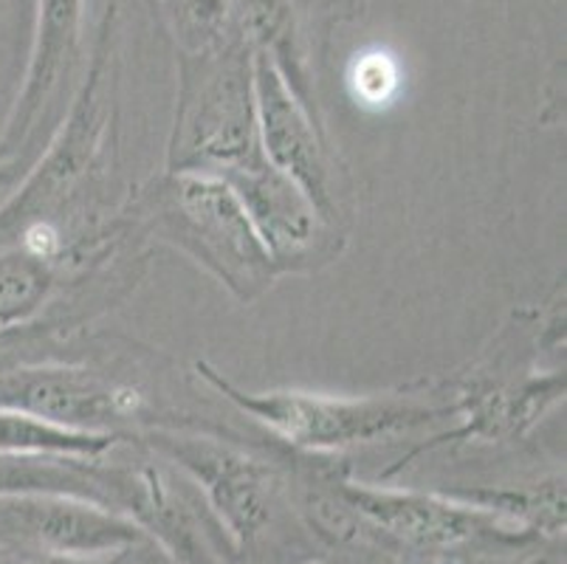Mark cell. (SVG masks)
<instances>
[{
    "instance_id": "ba28073f",
    "label": "cell",
    "mask_w": 567,
    "mask_h": 564,
    "mask_svg": "<svg viewBox=\"0 0 567 564\" xmlns=\"http://www.w3.org/2000/svg\"><path fill=\"white\" fill-rule=\"evenodd\" d=\"M339 496L386 536L421 547V551H446L468 540L488 534L497 527V516L472 505L450 503L446 496H424L410 491L368 489V485L342 483Z\"/></svg>"
},
{
    "instance_id": "7c38bea8",
    "label": "cell",
    "mask_w": 567,
    "mask_h": 564,
    "mask_svg": "<svg viewBox=\"0 0 567 564\" xmlns=\"http://www.w3.org/2000/svg\"><path fill=\"white\" fill-rule=\"evenodd\" d=\"M116 438L102 434H80L32 418L0 412V452H38L69 454V458H102L113 449Z\"/></svg>"
},
{
    "instance_id": "9c48e42d",
    "label": "cell",
    "mask_w": 567,
    "mask_h": 564,
    "mask_svg": "<svg viewBox=\"0 0 567 564\" xmlns=\"http://www.w3.org/2000/svg\"><path fill=\"white\" fill-rule=\"evenodd\" d=\"M102 458L69 454L0 452V500L29 494L74 496L131 514L136 500V474L116 465H100Z\"/></svg>"
},
{
    "instance_id": "3957f363",
    "label": "cell",
    "mask_w": 567,
    "mask_h": 564,
    "mask_svg": "<svg viewBox=\"0 0 567 564\" xmlns=\"http://www.w3.org/2000/svg\"><path fill=\"white\" fill-rule=\"evenodd\" d=\"M251 60L237 45L182 57L167 173L224 175L260 158Z\"/></svg>"
},
{
    "instance_id": "5b68a950",
    "label": "cell",
    "mask_w": 567,
    "mask_h": 564,
    "mask_svg": "<svg viewBox=\"0 0 567 564\" xmlns=\"http://www.w3.org/2000/svg\"><path fill=\"white\" fill-rule=\"evenodd\" d=\"M85 0H38L34 40L23 85L0 133V158L34 147L43 124L63 113V96L82 65Z\"/></svg>"
},
{
    "instance_id": "30bf717a",
    "label": "cell",
    "mask_w": 567,
    "mask_h": 564,
    "mask_svg": "<svg viewBox=\"0 0 567 564\" xmlns=\"http://www.w3.org/2000/svg\"><path fill=\"white\" fill-rule=\"evenodd\" d=\"M218 178H224L237 201L244 204L246 215L277 266L282 268L286 260H297L313 246L319 224H322L317 209L302 195L300 186L268 164L266 155L244 167L229 170Z\"/></svg>"
},
{
    "instance_id": "6da1fadb",
    "label": "cell",
    "mask_w": 567,
    "mask_h": 564,
    "mask_svg": "<svg viewBox=\"0 0 567 564\" xmlns=\"http://www.w3.org/2000/svg\"><path fill=\"white\" fill-rule=\"evenodd\" d=\"M111 14L69 116L51 131L12 198L0 206V252L20 248L43 260H71L118 232L102 217L118 167Z\"/></svg>"
},
{
    "instance_id": "8fae6325",
    "label": "cell",
    "mask_w": 567,
    "mask_h": 564,
    "mask_svg": "<svg viewBox=\"0 0 567 564\" xmlns=\"http://www.w3.org/2000/svg\"><path fill=\"white\" fill-rule=\"evenodd\" d=\"M96 255L71 260H43L20 248L0 252V336L34 334L49 328V308L60 305V283L65 271L82 266Z\"/></svg>"
},
{
    "instance_id": "52a82bcc",
    "label": "cell",
    "mask_w": 567,
    "mask_h": 564,
    "mask_svg": "<svg viewBox=\"0 0 567 564\" xmlns=\"http://www.w3.org/2000/svg\"><path fill=\"white\" fill-rule=\"evenodd\" d=\"M251 80L262 155L271 167L300 186L302 195L317 209L319 221H333L337 204L331 193V170L308 107L288 85L280 62L266 49L251 57Z\"/></svg>"
},
{
    "instance_id": "277c9868",
    "label": "cell",
    "mask_w": 567,
    "mask_h": 564,
    "mask_svg": "<svg viewBox=\"0 0 567 564\" xmlns=\"http://www.w3.org/2000/svg\"><path fill=\"white\" fill-rule=\"evenodd\" d=\"M195 370L198 379L215 387V392L240 412H249L268 432L311 452L386 441L457 410L450 401H426L421 396L328 398L311 392H244L204 361H198Z\"/></svg>"
},
{
    "instance_id": "4fadbf2b",
    "label": "cell",
    "mask_w": 567,
    "mask_h": 564,
    "mask_svg": "<svg viewBox=\"0 0 567 564\" xmlns=\"http://www.w3.org/2000/svg\"><path fill=\"white\" fill-rule=\"evenodd\" d=\"M40 150L43 147H29L20 155H12V158H0V206L12 198V193L18 189L23 175L29 173V167H32V162L38 158Z\"/></svg>"
},
{
    "instance_id": "8992f818",
    "label": "cell",
    "mask_w": 567,
    "mask_h": 564,
    "mask_svg": "<svg viewBox=\"0 0 567 564\" xmlns=\"http://www.w3.org/2000/svg\"><path fill=\"white\" fill-rule=\"evenodd\" d=\"M147 441L173 463L187 469L237 545H251L271 522L277 483L262 460L206 434L156 429Z\"/></svg>"
},
{
    "instance_id": "7a4b0ae2",
    "label": "cell",
    "mask_w": 567,
    "mask_h": 564,
    "mask_svg": "<svg viewBox=\"0 0 567 564\" xmlns=\"http://www.w3.org/2000/svg\"><path fill=\"white\" fill-rule=\"evenodd\" d=\"M133 215L151 235L204 266L240 302H255L280 271L244 204L218 175L167 173L144 193Z\"/></svg>"
}]
</instances>
